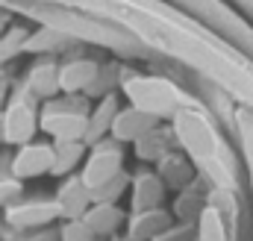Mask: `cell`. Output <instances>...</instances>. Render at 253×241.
Here are the masks:
<instances>
[{"label":"cell","instance_id":"6da1fadb","mask_svg":"<svg viewBox=\"0 0 253 241\" xmlns=\"http://www.w3.org/2000/svg\"><path fill=\"white\" fill-rule=\"evenodd\" d=\"M91 12L132 33L147 53L183 65L212 91L253 112V59L171 0H33Z\"/></svg>","mask_w":253,"mask_h":241},{"label":"cell","instance_id":"7a4b0ae2","mask_svg":"<svg viewBox=\"0 0 253 241\" xmlns=\"http://www.w3.org/2000/svg\"><path fill=\"white\" fill-rule=\"evenodd\" d=\"M171 126H174L180 150L194 162V168H197V174L203 180L212 188L242 194V188H245V174H242L245 165L239 162L236 150L224 138L215 112H209L206 103L194 106V109H183L171 120Z\"/></svg>","mask_w":253,"mask_h":241},{"label":"cell","instance_id":"3957f363","mask_svg":"<svg viewBox=\"0 0 253 241\" xmlns=\"http://www.w3.org/2000/svg\"><path fill=\"white\" fill-rule=\"evenodd\" d=\"M0 6H6L15 18L30 21L33 27H50L59 30L65 36L77 39L80 44H94L103 50H112L118 56L135 59V56H147L144 44L126 33L124 27H115L91 12L62 6V3H33V0H0Z\"/></svg>","mask_w":253,"mask_h":241},{"label":"cell","instance_id":"277c9868","mask_svg":"<svg viewBox=\"0 0 253 241\" xmlns=\"http://www.w3.org/2000/svg\"><path fill=\"white\" fill-rule=\"evenodd\" d=\"M121 97H126L129 106H138L159 120H174L183 109L203 106L200 97L186 91L177 80L162 77V74H141V71H121L118 82Z\"/></svg>","mask_w":253,"mask_h":241},{"label":"cell","instance_id":"5b68a950","mask_svg":"<svg viewBox=\"0 0 253 241\" xmlns=\"http://www.w3.org/2000/svg\"><path fill=\"white\" fill-rule=\"evenodd\" d=\"M88 118L91 109L85 94H59L42 109V132L50 141H85Z\"/></svg>","mask_w":253,"mask_h":241},{"label":"cell","instance_id":"8992f818","mask_svg":"<svg viewBox=\"0 0 253 241\" xmlns=\"http://www.w3.org/2000/svg\"><path fill=\"white\" fill-rule=\"evenodd\" d=\"M39 132H42V112L36 109V100L18 88L3 109V144L21 147L36 141Z\"/></svg>","mask_w":253,"mask_h":241},{"label":"cell","instance_id":"52a82bcc","mask_svg":"<svg viewBox=\"0 0 253 241\" xmlns=\"http://www.w3.org/2000/svg\"><path fill=\"white\" fill-rule=\"evenodd\" d=\"M124 162H126L124 144L115 141V138H103V141L88 147V156H85V162L80 168V177L94 191L103 182H109V180H115L118 174H124Z\"/></svg>","mask_w":253,"mask_h":241},{"label":"cell","instance_id":"ba28073f","mask_svg":"<svg viewBox=\"0 0 253 241\" xmlns=\"http://www.w3.org/2000/svg\"><path fill=\"white\" fill-rule=\"evenodd\" d=\"M3 221L12 230H44L53 221H62L56 197H21L3 209Z\"/></svg>","mask_w":253,"mask_h":241},{"label":"cell","instance_id":"9c48e42d","mask_svg":"<svg viewBox=\"0 0 253 241\" xmlns=\"http://www.w3.org/2000/svg\"><path fill=\"white\" fill-rule=\"evenodd\" d=\"M53 171V141H30L21 144L9 159V174L18 180H39Z\"/></svg>","mask_w":253,"mask_h":241},{"label":"cell","instance_id":"30bf717a","mask_svg":"<svg viewBox=\"0 0 253 241\" xmlns=\"http://www.w3.org/2000/svg\"><path fill=\"white\" fill-rule=\"evenodd\" d=\"M21 91H27L33 100H53L62 94V85H59V62L50 59V56H42L39 62H33L27 71H24V82H21Z\"/></svg>","mask_w":253,"mask_h":241},{"label":"cell","instance_id":"8fae6325","mask_svg":"<svg viewBox=\"0 0 253 241\" xmlns=\"http://www.w3.org/2000/svg\"><path fill=\"white\" fill-rule=\"evenodd\" d=\"M174 224H177V218H174L171 206L144 209V212H129L124 236H129L132 241H156L159 236H165Z\"/></svg>","mask_w":253,"mask_h":241},{"label":"cell","instance_id":"7c38bea8","mask_svg":"<svg viewBox=\"0 0 253 241\" xmlns=\"http://www.w3.org/2000/svg\"><path fill=\"white\" fill-rule=\"evenodd\" d=\"M103 65L91 56H74L59 65V85L62 94H88L94 82L100 80Z\"/></svg>","mask_w":253,"mask_h":241},{"label":"cell","instance_id":"4fadbf2b","mask_svg":"<svg viewBox=\"0 0 253 241\" xmlns=\"http://www.w3.org/2000/svg\"><path fill=\"white\" fill-rule=\"evenodd\" d=\"M56 206H59V215H62V221H80L88 209H91V203H94V197H91V188L83 182L80 174H71V177H65L59 182V188H56Z\"/></svg>","mask_w":253,"mask_h":241},{"label":"cell","instance_id":"5bb4252c","mask_svg":"<svg viewBox=\"0 0 253 241\" xmlns=\"http://www.w3.org/2000/svg\"><path fill=\"white\" fill-rule=\"evenodd\" d=\"M168 200V185L156 171H138L129 182V212H144V209H159Z\"/></svg>","mask_w":253,"mask_h":241},{"label":"cell","instance_id":"9a60e30c","mask_svg":"<svg viewBox=\"0 0 253 241\" xmlns=\"http://www.w3.org/2000/svg\"><path fill=\"white\" fill-rule=\"evenodd\" d=\"M159 123H162V120L156 118V115H150V112H144V109L126 103L124 109L118 112L115 123H112L109 138H115V141H121V144H135L138 138H144L147 132H153Z\"/></svg>","mask_w":253,"mask_h":241},{"label":"cell","instance_id":"2e32d148","mask_svg":"<svg viewBox=\"0 0 253 241\" xmlns=\"http://www.w3.org/2000/svg\"><path fill=\"white\" fill-rule=\"evenodd\" d=\"M209 191L212 185L197 177V180L186 185L183 191H174V200H171V212L180 224H197V218L203 215V209L209 206Z\"/></svg>","mask_w":253,"mask_h":241},{"label":"cell","instance_id":"e0dca14e","mask_svg":"<svg viewBox=\"0 0 253 241\" xmlns=\"http://www.w3.org/2000/svg\"><path fill=\"white\" fill-rule=\"evenodd\" d=\"M126 212L121 203H91V209L83 215V221L100 236V239H115L121 236V230L126 227Z\"/></svg>","mask_w":253,"mask_h":241},{"label":"cell","instance_id":"ac0fdd59","mask_svg":"<svg viewBox=\"0 0 253 241\" xmlns=\"http://www.w3.org/2000/svg\"><path fill=\"white\" fill-rule=\"evenodd\" d=\"M153 171L162 177V182L168 185V191H183L186 185H191V182L200 177V174H197V168H194V162H191L180 147H177V150H171L165 159H159Z\"/></svg>","mask_w":253,"mask_h":241},{"label":"cell","instance_id":"d6986e66","mask_svg":"<svg viewBox=\"0 0 253 241\" xmlns=\"http://www.w3.org/2000/svg\"><path fill=\"white\" fill-rule=\"evenodd\" d=\"M121 109H124V106H121L118 91H109V94H103V97L94 103L91 118H88V135H85V144H88V147L97 144V141H103V138H109L112 123H115V118H118Z\"/></svg>","mask_w":253,"mask_h":241},{"label":"cell","instance_id":"ffe728a7","mask_svg":"<svg viewBox=\"0 0 253 241\" xmlns=\"http://www.w3.org/2000/svg\"><path fill=\"white\" fill-rule=\"evenodd\" d=\"M180 144H177V135H174V126H156L153 132H147L144 138H138L135 144H132V150H135V159L138 162H150V165H156L159 159H165L171 150H177Z\"/></svg>","mask_w":253,"mask_h":241},{"label":"cell","instance_id":"44dd1931","mask_svg":"<svg viewBox=\"0 0 253 241\" xmlns=\"http://www.w3.org/2000/svg\"><path fill=\"white\" fill-rule=\"evenodd\" d=\"M74 47H83V44L77 39L59 33V30H50V27H36L27 39V53L30 56H53V53H65V50H74Z\"/></svg>","mask_w":253,"mask_h":241},{"label":"cell","instance_id":"7402d4cb","mask_svg":"<svg viewBox=\"0 0 253 241\" xmlns=\"http://www.w3.org/2000/svg\"><path fill=\"white\" fill-rule=\"evenodd\" d=\"M88 156V144L85 141H53V171L50 177H71L74 171L83 168Z\"/></svg>","mask_w":253,"mask_h":241},{"label":"cell","instance_id":"603a6c76","mask_svg":"<svg viewBox=\"0 0 253 241\" xmlns=\"http://www.w3.org/2000/svg\"><path fill=\"white\" fill-rule=\"evenodd\" d=\"M30 33H33L30 21H12V24L0 33V65H6V62H12V59H18V56L27 53V39H30Z\"/></svg>","mask_w":253,"mask_h":241},{"label":"cell","instance_id":"cb8c5ba5","mask_svg":"<svg viewBox=\"0 0 253 241\" xmlns=\"http://www.w3.org/2000/svg\"><path fill=\"white\" fill-rule=\"evenodd\" d=\"M194 241H233L230 227L218 209H212V206L203 209V215L197 218V239Z\"/></svg>","mask_w":253,"mask_h":241},{"label":"cell","instance_id":"d4e9b609","mask_svg":"<svg viewBox=\"0 0 253 241\" xmlns=\"http://www.w3.org/2000/svg\"><path fill=\"white\" fill-rule=\"evenodd\" d=\"M129 182H132V177L124 171L115 180H109V182H103L100 188H94L91 197H94V203H121V197L129 194Z\"/></svg>","mask_w":253,"mask_h":241},{"label":"cell","instance_id":"484cf974","mask_svg":"<svg viewBox=\"0 0 253 241\" xmlns=\"http://www.w3.org/2000/svg\"><path fill=\"white\" fill-rule=\"evenodd\" d=\"M59 241H109V239H100V236L80 218V221H62Z\"/></svg>","mask_w":253,"mask_h":241},{"label":"cell","instance_id":"4316f807","mask_svg":"<svg viewBox=\"0 0 253 241\" xmlns=\"http://www.w3.org/2000/svg\"><path fill=\"white\" fill-rule=\"evenodd\" d=\"M21 197H24V180L12 177L9 171H6V174H0V209L12 206V203H15V200H21Z\"/></svg>","mask_w":253,"mask_h":241},{"label":"cell","instance_id":"83f0119b","mask_svg":"<svg viewBox=\"0 0 253 241\" xmlns=\"http://www.w3.org/2000/svg\"><path fill=\"white\" fill-rule=\"evenodd\" d=\"M197 239V224H174L165 236H159L156 241H194Z\"/></svg>","mask_w":253,"mask_h":241},{"label":"cell","instance_id":"f1b7e54d","mask_svg":"<svg viewBox=\"0 0 253 241\" xmlns=\"http://www.w3.org/2000/svg\"><path fill=\"white\" fill-rule=\"evenodd\" d=\"M230 3H233V6H236V9H239V12L253 24V0H230Z\"/></svg>","mask_w":253,"mask_h":241},{"label":"cell","instance_id":"f546056e","mask_svg":"<svg viewBox=\"0 0 253 241\" xmlns=\"http://www.w3.org/2000/svg\"><path fill=\"white\" fill-rule=\"evenodd\" d=\"M6 103H9V80L0 77V112L6 109Z\"/></svg>","mask_w":253,"mask_h":241},{"label":"cell","instance_id":"4dcf8cb0","mask_svg":"<svg viewBox=\"0 0 253 241\" xmlns=\"http://www.w3.org/2000/svg\"><path fill=\"white\" fill-rule=\"evenodd\" d=\"M12 21H15V15H12V12H9L6 6H0V33H3V30H6V27L12 24Z\"/></svg>","mask_w":253,"mask_h":241},{"label":"cell","instance_id":"1f68e13d","mask_svg":"<svg viewBox=\"0 0 253 241\" xmlns=\"http://www.w3.org/2000/svg\"><path fill=\"white\" fill-rule=\"evenodd\" d=\"M109 241H132V239H129V236H124V233H121V236H115V239H109Z\"/></svg>","mask_w":253,"mask_h":241},{"label":"cell","instance_id":"d6a6232c","mask_svg":"<svg viewBox=\"0 0 253 241\" xmlns=\"http://www.w3.org/2000/svg\"><path fill=\"white\" fill-rule=\"evenodd\" d=\"M0 144H3V112H0Z\"/></svg>","mask_w":253,"mask_h":241}]
</instances>
